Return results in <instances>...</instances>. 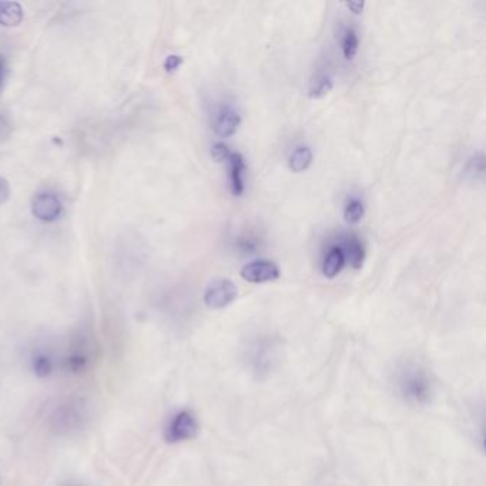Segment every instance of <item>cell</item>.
<instances>
[{
  "label": "cell",
  "mask_w": 486,
  "mask_h": 486,
  "mask_svg": "<svg viewBox=\"0 0 486 486\" xmlns=\"http://www.w3.org/2000/svg\"><path fill=\"white\" fill-rule=\"evenodd\" d=\"M0 486H1V480H0Z\"/></svg>",
  "instance_id": "obj_24"
},
{
  "label": "cell",
  "mask_w": 486,
  "mask_h": 486,
  "mask_svg": "<svg viewBox=\"0 0 486 486\" xmlns=\"http://www.w3.org/2000/svg\"><path fill=\"white\" fill-rule=\"evenodd\" d=\"M229 168V188L234 197H241L245 190L244 184V172L247 170L244 157L239 152H231L227 160Z\"/></svg>",
  "instance_id": "obj_9"
},
{
  "label": "cell",
  "mask_w": 486,
  "mask_h": 486,
  "mask_svg": "<svg viewBox=\"0 0 486 486\" xmlns=\"http://www.w3.org/2000/svg\"><path fill=\"white\" fill-rule=\"evenodd\" d=\"M90 363L88 352L84 348H73L63 358V369L68 373H81L87 369Z\"/></svg>",
  "instance_id": "obj_10"
},
{
  "label": "cell",
  "mask_w": 486,
  "mask_h": 486,
  "mask_svg": "<svg viewBox=\"0 0 486 486\" xmlns=\"http://www.w3.org/2000/svg\"><path fill=\"white\" fill-rule=\"evenodd\" d=\"M239 124H241V115L232 105L224 104L215 111L212 127L217 135L222 138H228L237 133Z\"/></svg>",
  "instance_id": "obj_6"
},
{
  "label": "cell",
  "mask_w": 486,
  "mask_h": 486,
  "mask_svg": "<svg viewBox=\"0 0 486 486\" xmlns=\"http://www.w3.org/2000/svg\"><path fill=\"white\" fill-rule=\"evenodd\" d=\"M485 171V162H483V154H476L473 155L467 165H466V174L472 178V180H476L477 177H480Z\"/></svg>",
  "instance_id": "obj_18"
},
{
  "label": "cell",
  "mask_w": 486,
  "mask_h": 486,
  "mask_svg": "<svg viewBox=\"0 0 486 486\" xmlns=\"http://www.w3.org/2000/svg\"><path fill=\"white\" fill-rule=\"evenodd\" d=\"M341 249L343 252L345 262H349L356 269L362 267V262L365 259V249L358 237L349 235L345 239V244L343 247H341Z\"/></svg>",
  "instance_id": "obj_11"
},
{
  "label": "cell",
  "mask_w": 486,
  "mask_h": 486,
  "mask_svg": "<svg viewBox=\"0 0 486 486\" xmlns=\"http://www.w3.org/2000/svg\"><path fill=\"white\" fill-rule=\"evenodd\" d=\"M334 87V83L331 80L329 76H318L312 83H311V87H309V91H308V95L309 98H322L325 97Z\"/></svg>",
  "instance_id": "obj_17"
},
{
  "label": "cell",
  "mask_w": 486,
  "mask_h": 486,
  "mask_svg": "<svg viewBox=\"0 0 486 486\" xmlns=\"http://www.w3.org/2000/svg\"><path fill=\"white\" fill-rule=\"evenodd\" d=\"M31 212L40 221H54L61 214V202L54 194L40 192L31 201Z\"/></svg>",
  "instance_id": "obj_7"
},
{
  "label": "cell",
  "mask_w": 486,
  "mask_h": 486,
  "mask_svg": "<svg viewBox=\"0 0 486 486\" xmlns=\"http://www.w3.org/2000/svg\"><path fill=\"white\" fill-rule=\"evenodd\" d=\"M182 64V57L178 54H170L165 61H164V70L167 73H174L180 68V66Z\"/></svg>",
  "instance_id": "obj_20"
},
{
  "label": "cell",
  "mask_w": 486,
  "mask_h": 486,
  "mask_svg": "<svg viewBox=\"0 0 486 486\" xmlns=\"http://www.w3.org/2000/svg\"><path fill=\"white\" fill-rule=\"evenodd\" d=\"M10 195V185L4 177H0V204L6 202Z\"/></svg>",
  "instance_id": "obj_21"
},
{
  "label": "cell",
  "mask_w": 486,
  "mask_h": 486,
  "mask_svg": "<svg viewBox=\"0 0 486 486\" xmlns=\"http://www.w3.org/2000/svg\"><path fill=\"white\" fill-rule=\"evenodd\" d=\"M363 214H365V207L359 198L352 197L346 201L345 208H343V219L348 224H351V225L358 224L362 219Z\"/></svg>",
  "instance_id": "obj_15"
},
{
  "label": "cell",
  "mask_w": 486,
  "mask_h": 486,
  "mask_svg": "<svg viewBox=\"0 0 486 486\" xmlns=\"http://www.w3.org/2000/svg\"><path fill=\"white\" fill-rule=\"evenodd\" d=\"M6 78H7V61L4 56L0 54V90L3 88Z\"/></svg>",
  "instance_id": "obj_22"
},
{
  "label": "cell",
  "mask_w": 486,
  "mask_h": 486,
  "mask_svg": "<svg viewBox=\"0 0 486 486\" xmlns=\"http://www.w3.org/2000/svg\"><path fill=\"white\" fill-rule=\"evenodd\" d=\"M343 265H345V257H343L341 247H332L322 261L321 271L324 276L335 278L342 271Z\"/></svg>",
  "instance_id": "obj_12"
},
{
  "label": "cell",
  "mask_w": 486,
  "mask_h": 486,
  "mask_svg": "<svg viewBox=\"0 0 486 486\" xmlns=\"http://www.w3.org/2000/svg\"><path fill=\"white\" fill-rule=\"evenodd\" d=\"M29 365H30V371L31 373L38 378V379H47L50 378L54 371H56V359L54 356L44 349H36L33 351V353L30 355L29 359Z\"/></svg>",
  "instance_id": "obj_8"
},
{
  "label": "cell",
  "mask_w": 486,
  "mask_h": 486,
  "mask_svg": "<svg viewBox=\"0 0 486 486\" xmlns=\"http://www.w3.org/2000/svg\"><path fill=\"white\" fill-rule=\"evenodd\" d=\"M341 47H342V54H343L345 60H353L355 58L358 48H359V37L353 29L345 30V33L342 36Z\"/></svg>",
  "instance_id": "obj_16"
},
{
  "label": "cell",
  "mask_w": 486,
  "mask_h": 486,
  "mask_svg": "<svg viewBox=\"0 0 486 486\" xmlns=\"http://www.w3.org/2000/svg\"><path fill=\"white\" fill-rule=\"evenodd\" d=\"M237 286L231 279L219 278L208 284L204 291V304L211 309H222L237 298Z\"/></svg>",
  "instance_id": "obj_4"
},
{
  "label": "cell",
  "mask_w": 486,
  "mask_h": 486,
  "mask_svg": "<svg viewBox=\"0 0 486 486\" xmlns=\"http://www.w3.org/2000/svg\"><path fill=\"white\" fill-rule=\"evenodd\" d=\"M198 430L200 423L195 413L190 409H181L168 419L164 428V440L171 445L181 443L194 439Z\"/></svg>",
  "instance_id": "obj_2"
},
{
  "label": "cell",
  "mask_w": 486,
  "mask_h": 486,
  "mask_svg": "<svg viewBox=\"0 0 486 486\" xmlns=\"http://www.w3.org/2000/svg\"><path fill=\"white\" fill-rule=\"evenodd\" d=\"M396 385L405 400L412 403H425L432 393L426 372L416 365H405L396 376Z\"/></svg>",
  "instance_id": "obj_1"
},
{
  "label": "cell",
  "mask_w": 486,
  "mask_h": 486,
  "mask_svg": "<svg viewBox=\"0 0 486 486\" xmlns=\"http://www.w3.org/2000/svg\"><path fill=\"white\" fill-rule=\"evenodd\" d=\"M312 160H314L312 150L308 145H299L291 152L288 167L292 172H302L311 167Z\"/></svg>",
  "instance_id": "obj_13"
},
{
  "label": "cell",
  "mask_w": 486,
  "mask_h": 486,
  "mask_svg": "<svg viewBox=\"0 0 486 486\" xmlns=\"http://www.w3.org/2000/svg\"><path fill=\"white\" fill-rule=\"evenodd\" d=\"M241 278L251 284L271 282L281 276L278 265L269 259H257L245 264L241 268Z\"/></svg>",
  "instance_id": "obj_5"
},
{
  "label": "cell",
  "mask_w": 486,
  "mask_h": 486,
  "mask_svg": "<svg viewBox=\"0 0 486 486\" xmlns=\"http://www.w3.org/2000/svg\"><path fill=\"white\" fill-rule=\"evenodd\" d=\"M231 152H232V151L229 150V147H228L227 144L221 143V141L215 143V144L211 147V157H212L217 162H224V161H227V160L229 158Z\"/></svg>",
  "instance_id": "obj_19"
},
{
  "label": "cell",
  "mask_w": 486,
  "mask_h": 486,
  "mask_svg": "<svg viewBox=\"0 0 486 486\" xmlns=\"http://www.w3.org/2000/svg\"><path fill=\"white\" fill-rule=\"evenodd\" d=\"M348 9H351L355 14H359V13H362V10H363V7H365V4L363 3H353V1H349V3H346L345 4Z\"/></svg>",
  "instance_id": "obj_23"
},
{
  "label": "cell",
  "mask_w": 486,
  "mask_h": 486,
  "mask_svg": "<svg viewBox=\"0 0 486 486\" xmlns=\"http://www.w3.org/2000/svg\"><path fill=\"white\" fill-rule=\"evenodd\" d=\"M23 20V7L17 1H0V24L17 26Z\"/></svg>",
  "instance_id": "obj_14"
},
{
  "label": "cell",
  "mask_w": 486,
  "mask_h": 486,
  "mask_svg": "<svg viewBox=\"0 0 486 486\" xmlns=\"http://www.w3.org/2000/svg\"><path fill=\"white\" fill-rule=\"evenodd\" d=\"M84 419L86 410L81 400H67L56 406L50 422L57 432H73L83 426Z\"/></svg>",
  "instance_id": "obj_3"
}]
</instances>
